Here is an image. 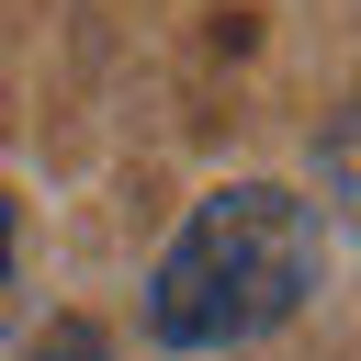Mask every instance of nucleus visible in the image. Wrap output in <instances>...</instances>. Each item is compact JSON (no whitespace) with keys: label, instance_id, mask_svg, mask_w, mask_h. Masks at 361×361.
<instances>
[{"label":"nucleus","instance_id":"f257e3e1","mask_svg":"<svg viewBox=\"0 0 361 361\" xmlns=\"http://www.w3.org/2000/svg\"><path fill=\"white\" fill-rule=\"evenodd\" d=\"M316 203L282 192V180H226L180 214V237L158 248L147 271V338L158 350H237V338H271L305 293H316Z\"/></svg>","mask_w":361,"mask_h":361},{"label":"nucleus","instance_id":"f03ea898","mask_svg":"<svg viewBox=\"0 0 361 361\" xmlns=\"http://www.w3.org/2000/svg\"><path fill=\"white\" fill-rule=\"evenodd\" d=\"M316 180H327V203H338V214L361 226V102H350V113H338V124L316 135Z\"/></svg>","mask_w":361,"mask_h":361},{"label":"nucleus","instance_id":"7ed1b4c3","mask_svg":"<svg viewBox=\"0 0 361 361\" xmlns=\"http://www.w3.org/2000/svg\"><path fill=\"white\" fill-rule=\"evenodd\" d=\"M11 248H23V226H11V192H0V282H11Z\"/></svg>","mask_w":361,"mask_h":361}]
</instances>
